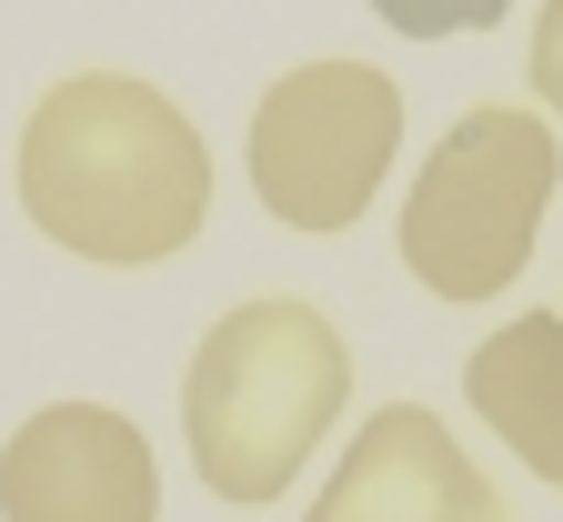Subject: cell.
Returning <instances> with one entry per match:
<instances>
[{
  "label": "cell",
  "instance_id": "8992f818",
  "mask_svg": "<svg viewBox=\"0 0 563 522\" xmlns=\"http://www.w3.org/2000/svg\"><path fill=\"white\" fill-rule=\"evenodd\" d=\"M312 522H514L504 492L473 473V453L422 412V402H393L352 432L342 473L322 482Z\"/></svg>",
  "mask_w": 563,
  "mask_h": 522
},
{
  "label": "cell",
  "instance_id": "5b68a950",
  "mask_svg": "<svg viewBox=\"0 0 563 522\" xmlns=\"http://www.w3.org/2000/svg\"><path fill=\"white\" fill-rule=\"evenodd\" d=\"M0 522H162L152 442L101 402H51L0 453Z\"/></svg>",
  "mask_w": 563,
  "mask_h": 522
},
{
  "label": "cell",
  "instance_id": "3957f363",
  "mask_svg": "<svg viewBox=\"0 0 563 522\" xmlns=\"http://www.w3.org/2000/svg\"><path fill=\"white\" fill-rule=\"evenodd\" d=\"M543 201H553V121L504 111V101L463 111L402 201L412 281L443 291V302H493L523 271V252L543 232Z\"/></svg>",
  "mask_w": 563,
  "mask_h": 522
},
{
  "label": "cell",
  "instance_id": "277c9868",
  "mask_svg": "<svg viewBox=\"0 0 563 522\" xmlns=\"http://www.w3.org/2000/svg\"><path fill=\"white\" fill-rule=\"evenodd\" d=\"M402 141V91L373 60H302L282 70L252 111V191L292 232H342L363 221Z\"/></svg>",
  "mask_w": 563,
  "mask_h": 522
},
{
  "label": "cell",
  "instance_id": "6da1fadb",
  "mask_svg": "<svg viewBox=\"0 0 563 522\" xmlns=\"http://www.w3.org/2000/svg\"><path fill=\"white\" fill-rule=\"evenodd\" d=\"M21 211L81 262H172L211 211V152L172 91L81 70L21 131Z\"/></svg>",
  "mask_w": 563,
  "mask_h": 522
},
{
  "label": "cell",
  "instance_id": "ba28073f",
  "mask_svg": "<svg viewBox=\"0 0 563 522\" xmlns=\"http://www.w3.org/2000/svg\"><path fill=\"white\" fill-rule=\"evenodd\" d=\"M373 11H383L402 41H443V31H493L514 0H373Z\"/></svg>",
  "mask_w": 563,
  "mask_h": 522
},
{
  "label": "cell",
  "instance_id": "7a4b0ae2",
  "mask_svg": "<svg viewBox=\"0 0 563 522\" xmlns=\"http://www.w3.org/2000/svg\"><path fill=\"white\" fill-rule=\"evenodd\" d=\"M352 402V352L312 302H242L201 332L181 382V442L222 502H272Z\"/></svg>",
  "mask_w": 563,
  "mask_h": 522
},
{
  "label": "cell",
  "instance_id": "9c48e42d",
  "mask_svg": "<svg viewBox=\"0 0 563 522\" xmlns=\"http://www.w3.org/2000/svg\"><path fill=\"white\" fill-rule=\"evenodd\" d=\"M533 91H543V111L563 121V0H543V21H533Z\"/></svg>",
  "mask_w": 563,
  "mask_h": 522
},
{
  "label": "cell",
  "instance_id": "52a82bcc",
  "mask_svg": "<svg viewBox=\"0 0 563 522\" xmlns=\"http://www.w3.org/2000/svg\"><path fill=\"white\" fill-rule=\"evenodd\" d=\"M463 392H473V412L493 432H504V453H523L563 492V322L553 312L504 322V332L463 362Z\"/></svg>",
  "mask_w": 563,
  "mask_h": 522
}]
</instances>
